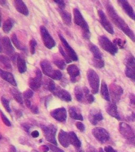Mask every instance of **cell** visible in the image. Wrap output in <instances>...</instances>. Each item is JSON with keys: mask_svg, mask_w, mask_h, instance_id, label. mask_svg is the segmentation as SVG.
I'll return each instance as SVG.
<instances>
[{"mask_svg": "<svg viewBox=\"0 0 135 152\" xmlns=\"http://www.w3.org/2000/svg\"><path fill=\"white\" fill-rule=\"evenodd\" d=\"M105 7L106 9L107 14L110 20L112 23L118 28L123 33L128 36L131 41L135 42V36L133 31L131 30L128 24L119 15L117 12L116 11L114 7L109 2H106L105 4Z\"/></svg>", "mask_w": 135, "mask_h": 152, "instance_id": "1", "label": "cell"}, {"mask_svg": "<svg viewBox=\"0 0 135 152\" xmlns=\"http://www.w3.org/2000/svg\"><path fill=\"white\" fill-rule=\"evenodd\" d=\"M73 13L74 23L81 28L83 38L87 40L89 39L91 36V33L87 22L85 20L81 13L78 8H74Z\"/></svg>", "mask_w": 135, "mask_h": 152, "instance_id": "2", "label": "cell"}, {"mask_svg": "<svg viewBox=\"0 0 135 152\" xmlns=\"http://www.w3.org/2000/svg\"><path fill=\"white\" fill-rule=\"evenodd\" d=\"M40 66L43 73L45 76L55 80H60L61 79L62 77L61 72L58 70L53 69L51 63L47 60H42L40 62Z\"/></svg>", "mask_w": 135, "mask_h": 152, "instance_id": "3", "label": "cell"}, {"mask_svg": "<svg viewBox=\"0 0 135 152\" xmlns=\"http://www.w3.org/2000/svg\"><path fill=\"white\" fill-rule=\"evenodd\" d=\"M119 132L126 139L129 144L135 145V134L133 129L128 124L121 122L119 124Z\"/></svg>", "mask_w": 135, "mask_h": 152, "instance_id": "4", "label": "cell"}, {"mask_svg": "<svg viewBox=\"0 0 135 152\" xmlns=\"http://www.w3.org/2000/svg\"><path fill=\"white\" fill-rule=\"evenodd\" d=\"M87 78L90 85L91 93L96 95L99 92L100 78L97 72L93 69H89L87 72Z\"/></svg>", "mask_w": 135, "mask_h": 152, "instance_id": "5", "label": "cell"}, {"mask_svg": "<svg viewBox=\"0 0 135 152\" xmlns=\"http://www.w3.org/2000/svg\"><path fill=\"white\" fill-rule=\"evenodd\" d=\"M98 42L102 49L112 56H115L118 52V47L114 43L112 42L107 37L104 36H100L98 38Z\"/></svg>", "mask_w": 135, "mask_h": 152, "instance_id": "6", "label": "cell"}, {"mask_svg": "<svg viewBox=\"0 0 135 152\" xmlns=\"http://www.w3.org/2000/svg\"><path fill=\"white\" fill-rule=\"evenodd\" d=\"M41 129L42 130L43 135L45 136V139L49 142L57 146V142L55 138V135L57 130L55 127L52 124H50L47 126L42 125Z\"/></svg>", "mask_w": 135, "mask_h": 152, "instance_id": "7", "label": "cell"}, {"mask_svg": "<svg viewBox=\"0 0 135 152\" xmlns=\"http://www.w3.org/2000/svg\"><path fill=\"white\" fill-rule=\"evenodd\" d=\"M40 33L43 42L46 48L49 49H52L56 45V42L52 36L47 30V28L43 26H40Z\"/></svg>", "mask_w": 135, "mask_h": 152, "instance_id": "8", "label": "cell"}, {"mask_svg": "<svg viewBox=\"0 0 135 152\" xmlns=\"http://www.w3.org/2000/svg\"><path fill=\"white\" fill-rule=\"evenodd\" d=\"M109 91L112 102L116 104L120 100L123 94V88L116 83H112L109 85Z\"/></svg>", "mask_w": 135, "mask_h": 152, "instance_id": "9", "label": "cell"}, {"mask_svg": "<svg viewBox=\"0 0 135 152\" xmlns=\"http://www.w3.org/2000/svg\"><path fill=\"white\" fill-rule=\"evenodd\" d=\"M93 135L100 142L104 144L110 139V135L108 131L102 127H95L92 130Z\"/></svg>", "mask_w": 135, "mask_h": 152, "instance_id": "10", "label": "cell"}, {"mask_svg": "<svg viewBox=\"0 0 135 152\" xmlns=\"http://www.w3.org/2000/svg\"><path fill=\"white\" fill-rule=\"evenodd\" d=\"M42 74L39 68L36 70V76L34 78H30L28 80V86L32 90L36 91L39 90L42 83Z\"/></svg>", "mask_w": 135, "mask_h": 152, "instance_id": "11", "label": "cell"}, {"mask_svg": "<svg viewBox=\"0 0 135 152\" xmlns=\"http://www.w3.org/2000/svg\"><path fill=\"white\" fill-rule=\"evenodd\" d=\"M98 14L99 16V21L103 28L111 34H114V30L112 24L110 22L109 20L107 19L106 15L104 14V12L101 10H98Z\"/></svg>", "mask_w": 135, "mask_h": 152, "instance_id": "12", "label": "cell"}, {"mask_svg": "<svg viewBox=\"0 0 135 152\" xmlns=\"http://www.w3.org/2000/svg\"><path fill=\"white\" fill-rule=\"evenodd\" d=\"M5 53L7 55L9 56L10 57H12L15 53V49L13 47L11 41L9 40V38L7 37H4L1 39V51L2 52V49Z\"/></svg>", "mask_w": 135, "mask_h": 152, "instance_id": "13", "label": "cell"}, {"mask_svg": "<svg viewBox=\"0 0 135 152\" xmlns=\"http://www.w3.org/2000/svg\"><path fill=\"white\" fill-rule=\"evenodd\" d=\"M58 36L62 45L64 47V49L66 51V54L68 55L69 58L72 60V61H78V57L75 51L73 49V48L71 47L70 45H69V43L66 41L65 38L62 36L61 34H59Z\"/></svg>", "mask_w": 135, "mask_h": 152, "instance_id": "14", "label": "cell"}, {"mask_svg": "<svg viewBox=\"0 0 135 152\" xmlns=\"http://www.w3.org/2000/svg\"><path fill=\"white\" fill-rule=\"evenodd\" d=\"M11 59L13 63H17L18 71L20 74H24L27 70L26 62L23 57L18 53H15Z\"/></svg>", "mask_w": 135, "mask_h": 152, "instance_id": "15", "label": "cell"}, {"mask_svg": "<svg viewBox=\"0 0 135 152\" xmlns=\"http://www.w3.org/2000/svg\"><path fill=\"white\" fill-rule=\"evenodd\" d=\"M51 93L55 96H57V97L59 98V99L64 102H70L72 100V97L70 93L68 91L58 86H56L55 88Z\"/></svg>", "mask_w": 135, "mask_h": 152, "instance_id": "16", "label": "cell"}, {"mask_svg": "<svg viewBox=\"0 0 135 152\" xmlns=\"http://www.w3.org/2000/svg\"><path fill=\"white\" fill-rule=\"evenodd\" d=\"M50 115L58 121L64 123L66 121L67 112L65 108L61 107L52 110L50 112Z\"/></svg>", "mask_w": 135, "mask_h": 152, "instance_id": "17", "label": "cell"}, {"mask_svg": "<svg viewBox=\"0 0 135 152\" xmlns=\"http://www.w3.org/2000/svg\"><path fill=\"white\" fill-rule=\"evenodd\" d=\"M66 70L71 83H76L79 80L80 76V71L77 66L74 64H70L67 67Z\"/></svg>", "mask_w": 135, "mask_h": 152, "instance_id": "18", "label": "cell"}, {"mask_svg": "<svg viewBox=\"0 0 135 152\" xmlns=\"http://www.w3.org/2000/svg\"><path fill=\"white\" fill-rule=\"evenodd\" d=\"M104 117L99 109L93 108L90 110L88 115V119L93 125H96L99 121L103 120Z\"/></svg>", "mask_w": 135, "mask_h": 152, "instance_id": "19", "label": "cell"}, {"mask_svg": "<svg viewBox=\"0 0 135 152\" xmlns=\"http://www.w3.org/2000/svg\"><path fill=\"white\" fill-rule=\"evenodd\" d=\"M118 3L123 9V11L127 14L131 19L135 21V12L130 3L127 1L119 0L118 1Z\"/></svg>", "mask_w": 135, "mask_h": 152, "instance_id": "20", "label": "cell"}, {"mask_svg": "<svg viewBox=\"0 0 135 152\" xmlns=\"http://www.w3.org/2000/svg\"><path fill=\"white\" fill-rule=\"evenodd\" d=\"M106 110L107 113L109 114L110 116L115 118L118 120L120 119L116 103L113 102H108L106 106Z\"/></svg>", "mask_w": 135, "mask_h": 152, "instance_id": "21", "label": "cell"}, {"mask_svg": "<svg viewBox=\"0 0 135 152\" xmlns=\"http://www.w3.org/2000/svg\"><path fill=\"white\" fill-rule=\"evenodd\" d=\"M14 4L15 9L20 13L26 16H28L29 14L28 8L23 1L21 0H15L14 1Z\"/></svg>", "mask_w": 135, "mask_h": 152, "instance_id": "22", "label": "cell"}, {"mask_svg": "<svg viewBox=\"0 0 135 152\" xmlns=\"http://www.w3.org/2000/svg\"><path fill=\"white\" fill-rule=\"evenodd\" d=\"M0 76L3 80L7 81V83H10L11 85L13 86H17V82L14 78V76L11 72L3 70L1 69L0 71Z\"/></svg>", "mask_w": 135, "mask_h": 152, "instance_id": "23", "label": "cell"}, {"mask_svg": "<svg viewBox=\"0 0 135 152\" xmlns=\"http://www.w3.org/2000/svg\"><path fill=\"white\" fill-rule=\"evenodd\" d=\"M58 140L60 144L63 147L66 148L69 147V145L70 144L68 134L62 129H61L58 135Z\"/></svg>", "mask_w": 135, "mask_h": 152, "instance_id": "24", "label": "cell"}, {"mask_svg": "<svg viewBox=\"0 0 135 152\" xmlns=\"http://www.w3.org/2000/svg\"><path fill=\"white\" fill-rule=\"evenodd\" d=\"M69 115L71 118L79 120L81 121H83V117L81 113L80 110L77 107L71 106L69 108L68 110Z\"/></svg>", "mask_w": 135, "mask_h": 152, "instance_id": "25", "label": "cell"}, {"mask_svg": "<svg viewBox=\"0 0 135 152\" xmlns=\"http://www.w3.org/2000/svg\"><path fill=\"white\" fill-rule=\"evenodd\" d=\"M74 94L76 99L79 102H84L86 101L85 93L84 92L83 87L79 86H76L74 89Z\"/></svg>", "mask_w": 135, "mask_h": 152, "instance_id": "26", "label": "cell"}, {"mask_svg": "<svg viewBox=\"0 0 135 152\" xmlns=\"http://www.w3.org/2000/svg\"><path fill=\"white\" fill-rule=\"evenodd\" d=\"M58 11L59 13L62 20L66 25L70 26L71 24V15L69 12L64 9L58 8Z\"/></svg>", "mask_w": 135, "mask_h": 152, "instance_id": "27", "label": "cell"}, {"mask_svg": "<svg viewBox=\"0 0 135 152\" xmlns=\"http://www.w3.org/2000/svg\"><path fill=\"white\" fill-rule=\"evenodd\" d=\"M68 134L69 136V141L70 144L74 146L76 148H80L81 146V142L80 140H79L78 137L76 135V133L74 132H70Z\"/></svg>", "mask_w": 135, "mask_h": 152, "instance_id": "28", "label": "cell"}, {"mask_svg": "<svg viewBox=\"0 0 135 152\" xmlns=\"http://www.w3.org/2000/svg\"><path fill=\"white\" fill-rule=\"evenodd\" d=\"M100 94L103 99L106 100L108 102H110V97L109 89L108 88L107 84L104 80L102 81L101 84Z\"/></svg>", "mask_w": 135, "mask_h": 152, "instance_id": "29", "label": "cell"}, {"mask_svg": "<svg viewBox=\"0 0 135 152\" xmlns=\"http://www.w3.org/2000/svg\"><path fill=\"white\" fill-rule=\"evenodd\" d=\"M124 63L126 66V68L135 71V58L131 53H129L128 55H127L125 59Z\"/></svg>", "mask_w": 135, "mask_h": 152, "instance_id": "30", "label": "cell"}, {"mask_svg": "<svg viewBox=\"0 0 135 152\" xmlns=\"http://www.w3.org/2000/svg\"><path fill=\"white\" fill-rule=\"evenodd\" d=\"M89 48L90 50V52L92 53L93 58L95 59H102V52L100 51L99 49L96 46V45L90 43L89 45Z\"/></svg>", "mask_w": 135, "mask_h": 152, "instance_id": "31", "label": "cell"}, {"mask_svg": "<svg viewBox=\"0 0 135 152\" xmlns=\"http://www.w3.org/2000/svg\"><path fill=\"white\" fill-rule=\"evenodd\" d=\"M14 23L15 21L11 18L7 19L3 24L2 29L3 32L7 34L9 33L14 26Z\"/></svg>", "mask_w": 135, "mask_h": 152, "instance_id": "32", "label": "cell"}, {"mask_svg": "<svg viewBox=\"0 0 135 152\" xmlns=\"http://www.w3.org/2000/svg\"><path fill=\"white\" fill-rule=\"evenodd\" d=\"M11 39V41L13 43V44L18 50L23 51H26V47L24 46L23 44H22L20 42V41L19 40L18 38L17 37V35L15 33L12 34Z\"/></svg>", "mask_w": 135, "mask_h": 152, "instance_id": "33", "label": "cell"}, {"mask_svg": "<svg viewBox=\"0 0 135 152\" xmlns=\"http://www.w3.org/2000/svg\"><path fill=\"white\" fill-rule=\"evenodd\" d=\"M10 92L11 93L13 97L14 98L15 100L18 102L20 104H23V100L22 97V95L21 93L17 89L12 88L10 90Z\"/></svg>", "mask_w": 135, "mask_h": 152, "instance_id": "34", "label": "cell"}, {"mask_svg": "<svg viewBox=\"0 0 135 152\" xmlns=\"http://www.w3.org/2000/svg\"><path fill=\"white\" fill-rule=\"evenodd\" d=\"M0 61L1 64L3 65V66L7 70H12V66L11 64V61L9 60V57H7L3 55H1L0 57Z\"/></svg>", "mask_w": 135, "mask_h": 152, "instance_id": "35", "label": "cell"}, {"mask_svg": "<svg viewBox=\"0 0 135 152\" xmlns=\"http://www.w3.org/2000/svg\"><path fill=\"white\" fill-rule=\"evenodd\" d=\"M53 62L56 66L61 70H64L66 67V64L64 60L59 57H55L53 59Z\"/></svg>", "mask_w": 135, "mask_h": 152, "instance_id": "36", "label": "cell"}, {"mask_svg": "<svg viewBox=\"0 0 135 152\" xmlns=\"http://www.w3.org/2000/svg\"><path fill=\"white\" fill-rule=\"evenodd\" d=\"M83 89L85 93V99L88 104H91L95 101V97L93 94H90V91L87 87H83Z\"/></svg>", "mask_w": 135, "mask_h": 152, "instance_id": "37", "label": "cell"}, {"mask_svg": "<svg viewBox=\"0 0 135 152\" xmlns=\"http://www.w3.org/2000/svg\"><path fill=\"white\" fill-rule=\"evenodd\" d=\"M93 61V65L96 68L98 69H101L104 66V61L103 59H95L93 58L92 60Z\"/></svg>", "mask_w": 135, "mask_h": 152, "instance_id": "38", "label": "cell"}, {"mask_svg": "<svg viewBox=\"0 0 135 152\" xmlns=\"http://www.w3.org/2000/svg\"><path fill=\"white\" fill-rule=\"evenodd\" d=\"M1 102L2 104L3 107L4 108L5 110H7V112H8L9 113H11V108L9 107V101L7 99V98L5 97H1Z\"/></svg>", "mask_w": 135, "mask_h": 152, "instance_id": "39", "label": "cell"}, {"mask_svg": "<svg viewBox=\"0 0 135 152\" xmlns=\"http://www.w3.org/2000/svg\"><path fill=\"white\" fill-rule=\"evenodd\" d=\"M113 43L117 47H118L120 49L125 48V46L126 44V41L125 40H123L119 38H116L113 41Z\"/></svg>", "mask_w": 135, "mask_h": 152, "instance_id": "40", "label": "cell"}, {"mask_svg": "<svg viewBox=\"0 0 135 152\" xmlns=\"http://www.w3.org/2000/svg\"><path fill=\"white\" fill-rule=\"evenodd\" d=\"M125 75L126 76L131 79L133 81L135 82V71L132 69H129L128 68H126L125 69Z\"/></svg>", "mask_w": 135, "mask_h": 152, "instance_id": "41", "label": "cell"}, {"mask_svg": "<svg viewBox=\"0 0 135 152\" xmlns=\"http://www.w3.org/2000/svg\"><path fill=\"white\" fill-rule=\"evenodd\" d=\"M29 45H30V52H31L32 55H34L35 53L36 48V45H37L36 41L34 38H32L29 42Z\"/></svg>", "mask_w": 135, "mask_h": 152, "instance_id": "42", "label": "cell"}, {"mask_svg": "<svg viewBox=\"0 0 135 152\" xmlns=\"http://www.w3.org/2000/svg\"><path fill=\"white\" fill-rule=\"evenodd\" d=\"M59 50L60 52L61 53L62 56L64 58L66 64H70V63L72 62V60L69 58L68 55H67L66 53L64 52V50L62 49V48L60 45L59 46Z\"/></svg>", "mask_w": 135, "mask_h": 152, "instance_id": "43", "label": "cell"}, {"mask_svg": "<svg viewBox=\"0 0 135 152\" xmlns=\"http://www.w3.org/2000/svg\"><path fill=\"white\" fill-rule=\"evenodd\" d=\"M23 95V97L24 99H30L33 97V91L31 89H28L26 91H24Z\"/></svg>", "mask_w": 135, "mask_h": 152, "instance_id": "44", "label": "cell"}, {"mask_svg": "<svg viewBox=\"0 0 135 152\" xmlns=\"http://www.w3.org/2000/svg\"><path fill=\"white\" fill-rule=\"evenodd\" d=\"M1 119L2 120L3 123L5 125L8 126V127H10L11 126V123L9 121V120L8 119L7 117L4 114H3L2 111L1 110Z\"/></svg>", "mask_w": 135, "mask_h": 152, "instance_id": "45", "label": "cell"}, {"mask_svg": "<svg viewBox=\"0 0 135 152\" xmlns=\"http://www.w3.org/2000/svg\"><path fill=\"white\" fill-rule=\"evenodd\" d=\"M56 4L58 5L59 9H64L65 7H66V3L64 2L63 1H61V0H55L54 1Z\"/></svg>", "mask_w": 135, "mask_h": 152, "instance_id": "46", "label": "cell"}, {"mask_svg": "<svg viewBox=\"0 0 135 152\" xmlns=\"http://www.w3.org/2000/svg\"><path fill=\"white\" fill-rule=\"evenodd\" d=\"M76 126L77 128H78L79 131L81 132H83L85 131V126L82 123H81L80 121H78L76 123Z\"/></svg>", "mask_w": 135, "mask_h": 152, "instance_id": "47", "label": "cell"}, {"mask_svg": "<svg viewBox=\"0 0 135 152\" xmlns=\"http://www.w3.org/2000/svg\"><path fill=\"white\" fill-rule=\"evenodd\" d=\"M50 148L52 150L53 152H64L63 150L60 149L59 148L57 147L55 145H53L52 144H49Z\"/></svg>", "mask_w": 135, "mask_h": 152, "instance_id": "48", "label": "cell"}, {"mask_svg": "<svg viewBox=\"0 0 135 152\" xmlns=\"http://www.w3.org/2000/svg\"><path fill=\"white\" fill-rule=\"evenodd\" d=\"M39 148L41 152H47L49 150V147L45 145H41Z\"/></svg>", "mask_w": 135, "mask_h": 152, "instance_id": "49", "label": "cell"}, {"mask_svg": "<svg viewBox=\"0 0 135 152\" xmlns=\"http://www.w3.org/2000/svg\"><path fill=\"white\" fill-rule=\"evenodd\" d=\"M104 151L106 152H118L116 150H115L111 146H107L104 147Z\"/></svg>", "mask_w": 135, "mask_h": 152, "instance_id": "50", "label": "cell"}, {"mask_svg": "<svg viewBox=\"0 0 135 152\" xmlns=\"http://www.w3.org/2000/svg\"><path fill=\"white\" fill-rule=\"evenodd\" d=\"M130 103L133 106L135 107V95L134 94H131L129 96Z\"/></svg>", "mask_w": 135, "mask_h": 152, "instance_id": "51", "label": "cell"}, {"mask_svg": "<svg viewBox=\"0 0 135 152\" xmlns=\"http://www.w3.org/2000/svg\"><path fill=\"white\" fill-rule=\"evenodd\" d=\"M31 110L32 113H33V114H37L39 113V109H38V107L36 106H32L31 108H30Z\"/></svg>", "mask_w": 135, "mask_h": 152, "instance_id": "52", "label": "cell"}, {"mask_svg": "<svg viewBox=\"0 0 135 152\" xmlns=\"http://www.w3.org/2000/svg\"><path fill=\"white\" fill-rule=\"evenodd\" d=\"M31 136L33 138H37L40 135V133L38 131H34L31 133Z\"/></svg>", "mask_w": 135, "mask_h": 152, "instance_id": "53", "label": "cell"}, {"mask_svg": "<svg viewBox=\"0 0 135 152\" xmlns=\"http://www.w3.org/2000/svg\"><path fill=\"white\" fill-rule=\"evenodd\" d=\"M87 152H99V150H98V151H97V150L94 147H92V146H89L87 148Z\"/></svg>", "mask_w": 135, "mask_h": 152, "instance_id": "54", "label": "cell"}, {"mask_svg": "<svg viewBox=\"0 0 135 152\" xmlns=\"http://www.w3.org/2000/svg\"><path fill=\"white\" fill-rule=\"evenodd\" d=\"M22 126H23V127L24 129V130L26 131L27 133H28V131H29L30 129V126L28 125V124H22Z\"/></svg>", "mask_w": 135, "mask_h": 152, "instance_id": "55", "label": "cell"}, {"mask_svg": "<svg viewBox=\"0 0 135 152\" xmlns=\"http://www.w3.org/2000/svg\"><path fill=\"white\" fill-rule=\"evenodd\" d=\"M24 102L25 104H26V107L28 108L29 109L31 108V106H32L31 104V102L29 100V99H24Z\"/></svg>", "mask_w": 135, "mask_h": 152, "instance_id": "56", "label": "cell"}, {"mask_svg": "<svg viewBox=\"0 0 135 152\" xmlns=\"http://www.w3.org/2000/svg\"><path fill=\"white\" fill-rule=\"evenodd\" d=\"M9 152H17L16 148L13 145H10L9 146Z\"/></svg>", "mask_w": 135, "mask_h": 152, "instance_id": "57", "label": "cell"}, {"mask_svg": "<svg viewBox=\"0 0 135 152\" xmlns=\"http://www.w3.org/2000/svg\"><path fill=\"white\" fill-rule=\"evenodd\" d=\"M0 3H1V4L2 6H3V7H6L7 5V2L6 1H3V0H1V1H0Z\"/></svg>", "mask_w": 135, "mask_h": 152, "instance_id": "58", "label": "cell"}, {"mask_svg": "<svg viewBox=\"0 0 135 152\" xmlns=\"http://www.w3.org/2000/svg\"><path fill=\"white\" fill-rule=\"evenodd\" d=\"M51 97H50V96H48V97H47V99H45V107H47V103H48V102H49V100H50V99H51V98H50Z\"/></svg>", "mask_w": 135, "mask_h": 152, "instance_id": "59", "label": "cell"}, {"mask_svg": "<svg viewBox=\"0 0 135 152\" xmlns=\"http://www.w3.org/2000/svg\"><path fill=\"white\" fill-rule=\"evenodd\" d=\"M99 152H104L102 148H99Z\"/></svg>", "mask_w": 135, "mask_h": 152, "instance_id": "60", "label": "cell"}]
</instances>
